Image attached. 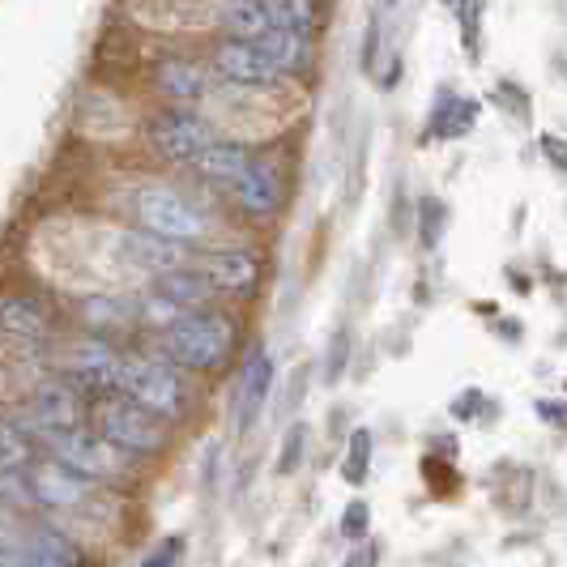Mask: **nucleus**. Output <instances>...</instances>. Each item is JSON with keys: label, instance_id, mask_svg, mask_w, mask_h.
<instances>
[{"label": "nucleus", "instance_id": "obj_19", "mask_svg": "<svg viewBox=\"0 0 567 567\" xmlns=\"http://www.w3.org/2000/svg\"><path fill=\"white\" fill-rule=\"evenodd\" d=\"M474 124H478V103L474 99H461L453 90H440L435 107L426 115L423 142H453L461 133H470Z\"/></svg>", "mask_w": 567, "mask_h": 567}, {"label": "nucleus", "instance_id": "obj_1", "mask_svg": "<svg viewBox=\"0 0 567 567\" xmlns=\"http://www.w3.org/2000/svg\"><path fill=\"white\" fill-rule=\"evenodd\" d=\"M124 209L133 218L137 230H150L167 244H179V248H197L205 244L214 230H218V218L200 205L197 197H188L184 188H175L167 179H142L124 193Z\"/></svg>", "mask_w": 567, "mask_h": 567}, {"label": "nucleus", "instance_id": "obj_2", "mask_svg": "<svg viewBox=\"0 0 567 567\" xmlns=\"http://www.w3.org/2000/svg\"><path fill=\"white\" fill-rule=\"evenodd\" d=\"M39 453L60 461L64 470L82 474L90 483L107 486V491H128L142 478V461L115 449L112 440H103L94 426H69V431H52L39 440Z\"/></svg>", "mask_w": 567, "mask_h": 567}, {"label": "nucleus", "instance_id": "obj_37", "mask_svg": "<svg viewBox=\"0 0 567 567\" xmlns=\"http://www.w3.org/2000/svg\"><path fill=\"white\" fill-rule=\"evenodd\" d=\"M542 154H546V158H550L559 171H567V142H564V137L546 133V137H542Z\"/></svg>", "mask_w": 567, "mask_h": 567}, {"label": "nucleus", "instance_id": "obj_29", "mask_svg": "<svg viewBox=\"0 0 567 567\" xmlns=\"http://www.w3.org/2000/svg\"><path fill=\"white\" fill-rule=\"evenodd\" d=\"M303 453H308V426L295 423L286 431L282 453H278V474H295V470L303 465Z\"/></svg>", "mask_w": 567, "mask_h": 567}, {"label": "nucleus", "instance_id": "obj_26", "mask_svg": "<svg viewBox=\"0 0 567 567\" xmlns=\"http://www.w3.org/2000/svg\"><path fill=\"white\" fill-rule=\"evenodd\" d=\"M274 13V30H295V34H312L320 4L316 0H269Z\"/></svg>", "mask_w": 567, "mask_h": 567}, {"label": "nucleus", "instance_id": "obj_13", "mask_svg": "<svg viewBox=\"0 0 567 567\" xmlns=\"http://www.w3.org/2000/svg\"><path fill=\"white\" fill-rule=\"evenodd\" d=\"M0 333L18 346H43L56 338V312L27 290H0Z\"/></svg>", "mask_w": 567, "mask_h": 567}, {"label": "nucleus", "instance_id": "obj_4", "mask_svg": "<svg viewBox=\"0 0 567 567\" xmlns=\"http://www.w3.org/2000/svg\"><path fill=\"white\" fill-rule=\"evenodd\" d=\"M235 341H239V329H235V320L227 312L200 308V312H188L179 316L175 324H167L154 341V350L193 375V371L227 368L230 354H235Z\"/></svg>", "mask_w": 567, "mask_h": 567}, {"label": "nucleus", "instance_id": "obj_38", "mask_svg": "<svg viewBox=\"0 0 567 567\" xmlns=\"http://www.w3.org/2000/svg\"><path fill=\"white\" fill-rule=\"evenodd\" d=\"M478 401H483V393H478V389L461 393V398L453 401V414H456V419H474V414H478Z\"/></svg>", "mask_w": 567, "mask_h": 567}, {"label": "nucleus", "instance_id": "obj_39", "mask_svg": "<svg viewBox=\"0 0 567 567\" xmlns=\"http://www.w3.org/2000/svg\"><path fill=\"white\" fill-rule=\"evenodd\" d=\"M371 564H375V550H371V546H359V550L346 559V567H371Z\"/></svg>", "mask_w": 567, "mask_h": 567}, {"label": "nucleus", "instance_id": "obj_41", "mask_svg": "<svg viewBox=\"0 0 567 567\" xmlns=\"http://www.w3.org/2000/svg\"><path fill=\"white\" fill-rule=\"evenodd\" d=\"M401 0H380V13H389V9H398Z\"/></svg>", "mask_w": 567, "mask_h": 567}, {"label": "nucleus", "instance_id": "obj_33", "mask_svg": "<svg viewBox=\"0 0 567 567\" xmlns=\"http://www.w3.org/2000/svg\"><path fill=\"white\" fill-rule=\"evenodd\" d=\"M22 516H13V512L0 504V555H9V550H18V542H22Z\"/></svg>", "mask_w": 567, "mask_h": 567}, {"label": "nucleus", "instance_id": "obj_36", "mask_svg": "<svg viewBox=\"0 0 567 567\" xmlns=\"http://www.w3.org/2000/svg\"><path fill=\"white\" fill-rule=\"evenodd\" d=\"M346 363H350V338L338 333V338H333V350H329V380H341Z\"/></svg>", "mask_w": 567, "mask_h": 567}, {"label": "nucleus", "instance_id": "obj_24", "mask_svg": "<svg viewBox=\"0 0 567 567\" xmlns=\"http://www.w3.org/2000/svg\"><path fill=\"white\" fill-rule=\"evenodd\" d=\"M34 456H39L34 440L9 414H0V470H27Z\"/></svg>", "mask_w": 567, "mask_h": 567}, {"label": "nucleus", "instance_id": "obj_21", "mask_svg": "<svg viewBox=\"0 0 567 567\" xmlns=\"http://www.w3.org/2000/svg\"><path fill=\"white\" fill-rule=\"evenodd\" d=\"M120 244H124V252L133 265H142L150 274H167L175 265H184L188 260V248H179V244H167V239H158V235H150V230H124L120 235Z\"/></svg>", "mask_w": 567, "mask_h": 567}, {"label": "nucleus", "instance_id": "obj_12", "mask_svg": "<svg viewBox=\"0 0 567 567\" xmlns=\"http://www.w3.org/2000/svg\"><path fill=\"white\" fill-rule=\"evenodd\" d=\"M18 555H22L27 567H82L85 564V550H82V542L73 538V529L48 520V516H30L27 525H22Z\"/></svg>", "mask_w": 567, "mask_h": 567}, {"label": "nucleus", "instance_id": "obj_40", "mask_svg": "<svg viewBox=\"0 0 567 567\" xmlns=\"http://www.w3.org/2000/svg\"><path fill=\"white\" fill-rule=\"evenodd\" d=\"M0 567H27V564H22V555H18V550H9V555H0Z\"/></svg>", "mask_w": 567, "mask_h": 567}, {"label": "nucleus", "instance_id": "obj_20", "mask_svg": "<svg viewBox=\"0 0 567 567\" xmlns=\"http://www.w3.org/2000/svg\"><path fill=\"white\" fill-rule=\"evenodd\" d=\"M248 158H252V154H248V145H244V142L214 137V142L205 145L197 158H193V171H197L205 184H214V188H223V193H227L230 179L248 167Z\"/></svg>", "mask_w": 567, "mask_h": 567}, {"label": "nucleus", "instance_id": "obj_14", "mask_svg": "<svg viewBox=\"0 0 567 567\" xmlns=\"http://www.w3.org/2000/svg\"><path fill=\"white\" fill-rule=\"evenodd\" d=\"M197 274L214 295H252L260 282V256L252 248H214L200 256Z\"/></svg>", "mask_w": 567, "mask_h": 567}, {"label": "nucleus", "instance_id": "obj_31", "mask_svg": "<svg viewBox=\"0 0 567 567\" xmlns=\"http://www.w3.org/2000/svg\"><path fill=\"white\" fill-rule=\"evenodd\" d=\"M179 559H184V538H167L158 542L137 567H179Z\"/></svg>", "mask_w": 567, "mask_h": 567}, {"label": "nucleus", "instance_id": "obj_30", "mask_svg": "<svg viewBox=\"0 0 567 567\" xmlns=\"http://www.w3.org/2000/svg\"><path fill=\"white\" fill-rule=\"evenodd\" d=\"M368 529H371V508H368V499H350L346 504V512H341V538L346 542H359L368 538Z\"/></svg>", "mask_w": 567, "mask_h": 567}, {"label": "nucleus", "instance_id": "obj_11", "mask_svg": "<svg viewBox=\"0 0 567 567\" xmlns=\"http://www.w3.org/2000/svg\"><path fill=\"white\" fill-rule=\"evenodd\" d=\"M209 69L239 90H265V85L286 82L282 69L269 60V52L260 43H248V39H223L209 56Z\"/></svg>", "mask_w": 567, "mask_h": 567}, {"label": "nucleus", "instance_id": "obj_25", "mask_svg": "<svg viewBox=\"0 0 567 567\" xmlns=\"http://www.w3.org/2000/svg\"><path fill=\"white\" fill-rule=\"evenodd\" d=\"M0 504L13 512V516H39V499H34V491H30V478L27 470H0Z\"/></svg>", "mask_w": 567, "mask_h": 567}, {"label": "nucleus", "instance_id": "obj_23", "mask_svg": "<svg viewBox=\"0 0 567 567\" xmlns=\"http://www.w3.org/2000/svg\"><path fill=\"white\" fill-rule=\"evenodd\" d=\"M269 60L282 69V78H295V73H303L308 64H312L316 48H312V34H295V30H269V34H260L256 39Z\"/></svg>", "mask_w": 567, "mask_h": 567}, {"label": "nucleus", "instance_id": "obj_8", "mask_svg": "<svg viewBox=\"0 0 567 567\" xmlns=\"http://www.w3.org/2000/svg\"><path fill=\"white\" fill-rule=\"evenodd\" d=\"M9 419L22 426L30 440H34V449H39V440H43V435H52V431L85 426V419H90V398H85L73 380L52 375V380H48V384H39V389H34V393H30V398L22 401Z\"/></svg>", "mask_w": 567, "mask_h": 567}, {"label": "nucleus", "instance_id": "obj_9", "mask_svg": "<svg viewBox=\"0 0 567 567\" xmlns=\"http://www.w3.org/2000/svg\"><path fill=\"white\" fill-rule=\"evenodd\" d=\"M145 137H150V145H154L158 158L193 167V158L214 142V124H209L197 107H167V112H158L154 120H150Z\"/></svg>", "mask_w": 567, "mask_h": 567}, {"label": "nucleus", "instance_id": "obj_16", "mask_svg": "<svg viewBox=\"0 0 567 567\" xmlns=\"http://www.w3.org/2000/svg\"><path fill=\"white\" fill-rule=\"evenodd\" d=\"M274 393V354L265 346H256L252 359L244 363V375H239V405H235V423H239V435L252 431L256 419L265 414V401Z\"/></svg>", "mask_w": 567, "mask_h": 567}, {"label": "nucleus", "instance_id": "obj_28", "mask_svg": "<svg viewBox=\"0 0 567 567\" xmlns=\"http://www.w3.org/2000/svg\"><path fill=\"white\" fill-rule=\"evenodd\" d=\"M371 449H375V444H371V431H363V426H359V431L350 435L346 461H341V478H346L350 486H363V483H368V474H371Z\"/></svg>", "mask_w": 567, "mask_h": 567}, {"label": "nucleus", "instance_id": "obj_5", "mask_svg": "<svg viewBox=\"0 0 567 567\" xmlns=\"http://www.w3.org/2000/svg\"><path fill=\"white\" fill-rule=\"evenodd\" d=\"M27 478L34 499H39V516H48V520H60V525H69V520H103L112 512L115 491L64 470L52 456H34L27 465Z\"/></svg>", "mask_w": 567, "mask_h": 567}, {"label": "nucleus", "instance_id": "obj_3", "mask_svg": "<svg viewBox=\"0 0 567 567\" xmlns=\"http://www.w3.org/2000/svg\"><path fill=\"white\" fill-rule=\"evenodd\" d=\"M120 398L137 401L163 423L188 419V410L197 405L188 371L175 368L158 350H124V375H120Z\"/></svg>", "mask_w": 567, "mask_h": 567}, {"label": "nucleus", "instance_id": "obj_18", "mask_svg": "<svg viewBox=\"0 0 567 567\" xmlns=\"http://www.w3.org/2000/svg\"><path fill=\"white\" fill-rule=\"evenodd\" d=\"M82 320L90 333H124L133 324H142V299L133 295H90L82 303Z\"/></svg>", "mask_w": 567, "mask_h": 567}, {"label": "nucleus", "instance_id": "obj_10", "mask_svg": "<svg viewBox=\"0 0 567 567\" xmlns=\"http://www.w3.org/2000/svg\"><path fill=\"white\" fill-rule=\"evenodd\" d=\"M227 197L248 218H274L286 200V179L278 158H248V167L230 179Z\"/></svg>", "mask_w": 567, "mask_h": 567}, {"label": "nucleus", "instance_id": "obj_27", "mask_svg": "<svg viewBox=\"0 0 567 567\" xmlns=\"http://www.w3.org/2000/svg\"><path fill=\"white\" fill-rule=\"evenodd\" d=\"M444 4H449L456 30H461L465 52L478 60V43H483V0H444Z\"/></svg>", "mask_w": 567, "mask_h": 567}, {"label": "nucleus", "instance_id": "obj_22", "mask_svg": "<svg viewBox=\"0 0 567 567\" xmlns=\"http://www.w3.org/2000/svg\"><path fill=\"white\" fill-rule=\"evenodd\" d=\"M218 27H223L227 39H248V43H256L260 34L274 30L269 0H223V9H218Z\"/></svg>", "mask_w": 567, "mask_h": 567}, {"label": "nucleus", "instance_id": "obj_35", "mask_svg": "<svg viewBox=\"0 0 567 567\" xmlns=\"http://www.w3.org/2000/svg\"><path fill=\"white\" fill-rule=\"evenodd\" d=\"M380 64V18H371L368 39H363V73H375Z\"/></svg>", "mask_w": 567, "mask_h": 567}, {"label": "nucleus", "instance_id": "obj_32", "mask_svg": "<svg viewBox=\"0 0 567 567\" xmlns=\"http://www.w3.org/2000/svg\"><path fill=\"white\" fill-rule=\"evenodd\" d=\"M440 230H444V205L435 197L423 200V244L426 248H435L440 244Z\"/></svg>", "mask_w": 567, "mask_h": 567}, {"label": "nucleus", "instance_id": "obj_15", "mask_svg": "<svg viewBox=\"0 0 567 567\" xmlns=\"http://www.w3.org/2000/svg\"><path fill=\"white\" fill-rule=\"evenodd\" d=\"M154 90L167 99V107H197L209 94V69L193 56H163L154 64Z\"/></svg>", "mask_w": 567, "mask_h": 567}, {"label": "nucleus", "instance_id": "obj_6", "mask_svg": "<svg viewBox=\"0 0 567 567\" xmlns=\"http://www.w3.org/2000/svg\"><path fill=\"white\" fill-rule=\"evenodd\" d=\"M85 423L94 426L103 440H112L115 449H124L137 461H150V456H163L171 444V423L154 419L150 410H142L137 401L120 398H94L90 401V419Z\"/></svg>", "mask_w": 567, "mask_h": 567}, {"label": "nucleus", "instance_id": "obj_7", "mask_svg": "<svg viewBox=\"0 0 567 567\" xmlns=\"http://www.w3.org/2000/svg\"><path fill=\"white\" fill-rule=\"evenodd\" d=\"M56 375L73 380L85 398H112L120 393V375H124V350L103 333H82L69 338L56 350Z\"/></svg>", "mask_w": 567, "mask_h": 567}, {"label": "nucleus", "instance_id": "obj_34", "mask_svg": "<svg viewBox=\"0 0 567 567\" xmlns=\"http://www.w3.org/2000/svg\"><path fill=\"white\" fill-rule=\"evenodd\" d=\"M538 419H542L546 426H555V431H567V401L542 398V401H538Z\"/></svg>", "mask_w": 567, "mask_h": 567}, {"label": "nucleus", "instance_id": "obj_17", "mask_svg": "<svg viewBox=\"0 0 567 567\" xmlns=\"http://www.w3.org/2000/svg\"><path fill=\"white\" fill-rule=\"evenodd\" d=\"M150 295L163 299V303L175 308L179 316L200 312V308L214 303V290H209V282L197 274V265H175V269H167V274H154Z\"/></svg>", "mask_w": 567, "mask_h": 567}]
</instances>
